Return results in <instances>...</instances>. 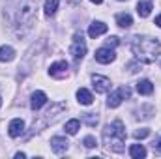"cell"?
<instances>
[{"label": "cell", "instance_id": "277c9868", "mask_svg": "<svg viewBox=\"0 0 161 159\" xmlns=\"http://www.w3.org/2000/svg\"><path fill=\"white\" fill-rule=\"evenodd\" d=\"M131 97V90L127 88V86H120L116 92H113L111 96H109V99H107V105L111 107V109H116L118 105H120L124 99H129Z\"/></svg>", "mask_w": 161, "mask_h": 159}, {"label": "cell", "instance_id": "d6986e66", "mask_svg": "<svg viewBox=\"0 0 161 159\" xmlns=\"http://www.w3.org/2000/svg\"><path fill=\"white\" fill-rule=\"evenodd\" d=\"M58 4H60V0H45V15L47 17H53L54 13H56V9H58Z\"/></svg>", "mask_w": 161, "mask_h": 159}, {"label": "cell", "instance_id": "9a60e30c", "mask_svg": "<svg viewBox=\"0 0 161 159\" xmlns=\"http://www.w3.org/2000/svg\"><path fill=\"white\" fill-rule=\"evenodd\" d=\"M15 58V51H13V47H9V45H2L0 47V62H11Z\"/></svg>", "mask_w": 161, "mask_h": 159}, {"label": "cell", "instance_id": "cb8c5ba5", "mask_svg": "<svg viewBox=\"0 0 161 159\" xmlns=\"http://www.w3.org/2000/svg\"><path fill=\"white\" fill-rule=\"evenodd\" d=\"M154 150H156L158 154H161V140L158 142V144H154Z\"/></svg>", "mask_w": 161, "mask_h": 159}, {"label": "cell", "instance_id": "ba28073f", "mask_svg": "<svg viewBox=\"0 0 161 159\" xmlns=\"http://www.w3.org/2000/svg\"><path fill=\"white\" fill-rule=\"evenodd\" d=\"M68 148H69V142L66 140V137H53L51 139V150L54 152V154H64V152H68Z\"/></svg>", "mask_w": 161, "mask_h": 159}, {"label": "cell", "instance_id": "603a6c76", "mask_svg": "<svg viewBox=\"0 0 161 159\" xmlns=\"http://www.w3.org/2000/svg\"><path fill=\"white\" fill-rule=\"evenodd\" d=\"M118 43H120V40H118L116 36H113V38H109V40H107V47H109V49H113V47H116Z\"/></svg>", "mask_w": 161, "mask_h": 159}, {"label": "cell", "instance_id": "7402d4cb", "mask_svg": "<svg viewBox=\"0 0 161 159\" xmlns=\"http://www.w3.org/2000/svg\"><path fill=\"white\" fill-rule=\"evenodd\" d=\"M84 122H88L90 125H96L97 123V116H94L92 112H88V114H84Z\"/></svg>", "mask_w": 161, "mask_h": 159}, {"label": "cell", "instance_id": "2e32d148", "mask_svg": "<svg viewBox=\"0 0 161 159\" xmlns=\"http://www.w3.org/2000/svg\"><path fill=\"white\" fill-rule=\"evenodd\" d=\"M129 156L133 159H142L146 157V148L142 146V144H133L131 148H129Z\"/></svg>", "mask_w": 161, "mask_h": 159}, {"label": "cell", "instance_id": "e0dca14e", "mask_svg": "<svg viewBox=\"0 0 161 159\" xmlns=\"http://www.w3.org/2000/svg\"><path fill=\"white\" fill-rule=\"evenodd\" d=\"M116 25H118L120 28H129V26L133 25V19H131L129 13H118V15H116Z\"/></svg>", "mask_w": 161, "mask_h": 159}, {"label": "cell", "instance_id": "9c48e42d", "mask_svg": "<svg viewBox=\"0 0 161 159\" xmlns=\"http://www.w3.org/2000/svg\"><path fill=\"white\" fill-rule=\"evenodd\" d=\"M23 131H25V122L21 118H15L9 122V127H8V133H9V137H13V139H17V137H21L23 135Z\"/></svg>", "mask_w": 161, "mask_h": 159}, {"label": "cell", "instance_id": "8fae6325", "mask_svg": "<svg viewBox=\"0 0 161 159\" xmlns=\"http://www.w3.org/2000/svg\"><path fill=\"white\" fill-rule=\"evenodd\" d=\"M105 32H107V25L101 23V21H94V23L88 26V36H90V38H97V36H101V34H105Z\"/></svg>", "mask_w": 161, "mask_h": 159}, {"label": "cell", "instance_id": "44dd1931", "mask_svg": "<svg viewBox=\"0 0 161 159\" xmlns=\"http://www.w3.org/2000/svg\"><path fill=\"white\" fill-rule=\"evenodd\" d=\"M148 135H150V129H137V131L133 133L135 139H144V137H148Z\"/></svg>", "mask_w": 161, "mask_h": 159}, {"label": "cell", "instance_id": "ac0fdd59", "mask_svg": "<svg viewBox=\"0 0 161 159\" xmlns=\"http://www.w3.org/2000/svg\"><path fill=\"white\" fill-rule=\"evenodd\" d=\"M80 129V122L77 118L69 120V122H66V125H64V131L68 133V135H75L77 131Z\"/></svg>", "mask_w": 161, "mask_h": 159}, {"label": "cell", "instance_id": "6da1fadb", "mask_svg": "<svg viewBox=\"0 0 161 159\" xmlns=\"http://www.w3.org/2000/svg\"><path fill=\"white\" fill-rule=\"evenodd\" d=\"M131 51L135 54V58L142 64H154L156 58L159 56L161 45L156 38H148V36H135L131 41Z\"/></svg>", "mask_w": 161, "mask_h": 159}, {"label": "cell", "instance_id": "7a4b0ae2", "mask_svg": "<svg viewBox=\"0 0 161 159\" xmlns=\"http://www.w3.org/2000/svg\"><path fill=\"white\" fill-rule=\"evenodd\" d=\"M125 127L120 120H114L113 123H107L103 129V144L109 152L122 154L125 148Z\"/></svg>", "mask_w": 161, "mask_h": 159}, {"label": "cell", "instance_id": "f1b7e54d", "mask_svg": "<svg viewBox=\"0 0 161 159\" xmlns=\"http://www.w3.org/2000/svg\"><path fill=\"white\" fill-rule=\"evenodd\" d=\"M122 2H124V0H122Z\"/></svg>", "mask_w": 161, "mask_h": 159}, {"label": "cell", "instance_id": "4316f807", "mask_svg": "<svg viewBox=\"0 0 161 159\" xmlns=\"http://www.w3.org/2000/svg\"><path fill=\"white\" fill-rule=\"evenodd\" d=\"M90 2H94V4H101L103 0H90Z\"/></svg>", "mask_w": 161, "mask_h": 159}, {"label": "cell", "instance_id": "83f0119b", "mask_svg": "<svg viewBox=\"0 0 161 159\" xmlns=\"http://www.w3.org/2000/svg\"><path fill=\"white\" fill-rule=\"evenodd\" d=\"M0 105H2V99H0Z\"/></svg>", "mask_w": 161, "mask_h": 159}, {"label": "cell", "instance_id": "52a82bcc", "mask_svg": "<svg viewBox=\"0 0 161 159\" xmlns=\"http://www.w3.org/2000/svg\"><path fill=\"white\" fill-rule=\"evenodd\" d=\"M114 58H116V54L109 47H101V49L96 51V60L99 64H111V62H114Z\"/></svg>", "mask_w": 161, "mask_h": 159}, {"label": "cell", "instance_id": "484cf974", "mask_svg": "<svg viewBox=\"0 0 161 159\" xmlns=\"http://www.w3.org/2000/svg\"><path fill=\"white\" fill-rule=\"evenodd\" d=\"M15 157H17V159H23V157H26V156H25L23 152H19V154H15Z\"/></svg>", "mask_w": 161, "mask_h": 159}, {"label": "cell", "instance_id": "4fadbf2b", "mask_svg": "<svg viewBox=\"0 0 161 159\" xmlns=\"http://www.w3.org/2000/svg\"><path fill=\"white\" fill-rule=\"evenodd\" d=\"M77 101H79L80 105H92L94 103V96L86 88H79L77 90Z\"/></svg>", "mask_w": 161, "mask_h": 159}, {"label": "cell", "instance_id": "7c38bea8", "mask_svg": "<svg viewBox=\"0 0 161 159\" xmlns=\"http://www.w3.org/2000/svg\"><path fill=\"white\" fill-rule=\"evenodd\" d=\"M152 9H154L152 0H139V4H137V13H139V17H148V15L152 13Z\"/></svg>", "mask_w": 161, "mask_h": 159}, {"label": "cell", "instance_id": "5bb4252c", "mask_svg": "<svg viewBox=\"0 0 161 159\" xmlns=\"http://www.w3.org/2000/svg\"><path fill=\"white\" fill-rule=\"evenodd\" d=\"M137 92H139L141 96H150V94L154 92V84H152L148 79L139 80V82H137Z\"/></svg>", "mask_w": 161, "mask_h": 159}, {"label": "cell", "instance_id": "3957f363", "mask_svg": "<svg viewBox=\"0 0 161 159\" xmlns=\"http://www.w3.org/2000/svg\"><path fill=\"white\" fill-rule=\"evenodd\" d=\"M69 52H71L73 60H77V62L84 58V54H86V43L82 40V34H75L73 36V43L69 47Z\"/></svg>", "mask_w": 161, "mask_h": 159}, {"label": "cell", "instance_id": "ffe728a7", "mask_svg": "<svg viewBox=\"0 0 161 159\" xmlns=\"http://www.w3.org/2000/svg\"><path fill=\"white\" fill-rule=\"evenodd\" d=\"M82 144H84L86 148H94V146H97V140H96L94 137H90V135H88V137H84Z\"/></svg>", "mask_w": 161, "mask_h": 159}, {"label": "cell", "instance_id": "d4e9b609", "mask_svg": "<svg viewBox=\"0 0 161 159\" xmlns=\"http://www.w3.org/2000/svg\"><path fill=\"white\" fill-rule=\"evenodd\" d=\"M156 25H158V26L161 28V13L158 15V17H156Z\"/></svg>", "mask_w": 161, "mask_h": 159}, {"label": "cell", "instance_id": "5b68a950", "mask_svg": "<svg viewBox=\"0 0 161 159\" xmlns=\"http://www.w3.org/2000/svg\"><path fill=\"white\" fill-rule=\"evenodd\" d=\"M68 69H69L68 62H66V60H58V62L51 64L49 75H51L53 79H64V77H68Z\"/></svg>", "mask_w": 161, "mask_h": 159}, {"label": "cell", "instance_id": "8992f818", "mask_svg": "<svg viewBox=\"0 0 161 159\" xmlns=\"http://www.w3.org/2000/svg\"><path fill=\"white\" fill-rule=\"evenodd\" d=\"M92 82H94V90L97 94H107L111 90V80L103 75H92Z\"/></svg>", "mask_w": 161, "mask_h": 159}, {"label": "cell", "instance_id": "30bf717a", "mask_svg": "<svg viewBox=\"0 0 161 159\" xmlns=\"http://www.w3.org/2000/svg\"><path fill=\"white\" fill-rule=\"evenodd\" d=\"M47 103V96H45V92H34L32 94V99H30V107H32V111H40L41 107Z\"/></svg>", "mask_w": 161, "mask_h": 159}]
</instances>
